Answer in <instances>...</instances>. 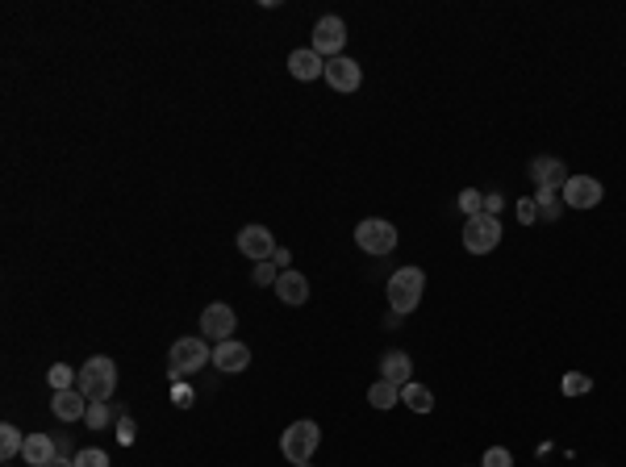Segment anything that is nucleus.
Here are the masks:
<instances>
[{
  "instance_id": "nucleus-34",
  "label": "nucleus",
  "mask_w": 626,
  "mask_h": 467,
  "mask_svg": "<svg viewBox=\"0 0 626 467\" xmlns=\"http://www.w3.org/2000/svg\"><path fill=\"white\" fill-rule=\"evenodd\" d=\"M50 467H76V463H71V459H55V463H50Z\"/></svg>"
},
{
  "instance_id": "nucleus-16",
  "label": "nucleus",
  "mask_w": 626,
  "mask_h": 467,
  "mask_svg": "<svg viewBox=\"0 0 626 467\" xmlns=\"http://www.w3.org/2000/svg\"><path fill=\"white\" fill-rule=\"evenodd\" d=\"M288 71H293V80H322V76H326V58L318 55V50H293V55H288Z\"/></svg>"
},
{
  "instance_id": "nucleus-32",
  "label": "nucleus",
  "mask_w": 626,
  "mask_h": 467,
  "mask_svg": "<svg viewBox=\"0 0 626 467\" xmlns=\"http://www.w3.org/2000/svg\"><path fill=\"white\" fill-rule=\"evenodd\" d=\"M272 263L276 267H280V272H293V267H288V263H293V255L285 251V247H276V255H272Z\"/></svg>"
},
{
  "instance_id": "nucleus-1",
  "label": "nucleus",
  "mask_w": 626,
  "mask_h": 467,
  "mask_svg": "<svg viewBox=\"0 0 626 467\" xmlns=\"http://www.w3.org/2000/svg\"><path fill=\"white\" fill-rule=\"evenodd\" d=\"M76 388H80L88 400H109L117 392V364L109 359V355H92L88 364L80 367Z\"/></svg>"
},
{
  "instance_id": "nucleus-5",
  "label": "nucleus",
  "mask_w": 626,
  "mask_h": 467,
  "mask_svg": "<svg viewBox=\"0 0 626 467\" xmlns=\"http://www.w3.org/2000/svg\"><path fill=\"white\" fill-rule=\"evenodd\" d=\"M501 247V221L493 213L464 217V251L467 255H489Z\"/></svg>"
},
{
  "instance_id": "nucleus-33",
  "label": "nucleus",
  "mask_w": 626,
  "mask_h": 467,
  "mask_svg": "<svg viewBox=\"0 0 626 467\" xmlns=\"http://www.w3.org/2000/svg\"><path fill=\"white\" fill-rule=\"evenodd\" d=\"M176 405H180V409H188V405H193V392H188V388H176Z\"/></svg>"
},
{
  "instance_id": "nucleus-4",
  "label": "nucleus",
  "mask_w": 626,
  "mask_h": 467,
  "mask_svg": "<svg viewBox=\"0 0 626 467\" xmlns=\"http://www.w3.org/2000/svg\"><path fill=\"white\" fill-rule=\"evenodd\" d=\"M209 359H213V351H209L205 338H180V342H171V355H168L171 380L193 376V372H201V367L209 364Z\"/></svg>"
},
{
  "instance_id": "nucleus-9",
  "label": "nucleus",
  "mask_w": 626,
  "mask_h": 467,
  "mask_svg": "<svg viewBox=\"0 0 626 467\" xmlns=\"http://www.w3.org/2000/svg\"><path fill=\"white\" fill-rule=\"evenodd\" d=\"M234 326H239V318H234V309L222 305V301L205 305V313H201V334H205V338H213V342H230Z\"/></svg>"
},
{
  "instance_id": "nucleus-8",
  "label": "nucleus",
  "mask_w": 626,
  "mask_h": 467,
  "mask_svg": "<svg viewBox=\"0 0 626 467\" xmlns=\"http://www.w3.org/2000/svg\"><path fill=\"white\" fill-rule=\"evenodd\" d=\"M239 251L247 255L250 263H268L276 255V238L268 226H242L239 229Z\"/></svg>"
},
{
  "instance_id": "nucleus-6",
  "label": "nucleus",
  "mask_w": 626,
  "mask_h": 467,
  "mask_svg": "<svg viewBox=\"0 0 626 467\" xmlns=\"http://www.w3.org/2000/svg\"><path fill=\"white\" fill-rule=\"evenodd\" d=\"M355 247L364 255H388L393 247H397V226L393 221H385V217H367V221H359L355 226Z\"/></svg>"
},
{
  "instance_id": "nucleus-14",
  "label": "nucleus",
  "mask_w": 626,
  "mask_h": 467,
  "mask_svg": "<svg viewBox=\"0 0 626 467\" xmlns=\"http://www.w3.org/2000/svg\"><path fill=\"white\" fill-rule=\"evenodd\" d=\"M50 409H55L59 422H84V413H88V397H84L80 388H63V392H55Z\"/></svg>"
},
{
  "instance_id": "nucleus-2",
  "label": "nucleus",
  "mask_w": 626,
  "mask_h": 467,
  "mask_svg": "<svg viewBox=\"0 0 626 467\" xmlns=\"http://www.w3.org/2000/svg\"><path fill=\"white\" fill-rule=\"evenodd\" d=\"M422 297H426V272L422 267L393 272V280H388V305H393V313H413Z\"/></svg>"
},
{
  "instance_id": "nucleus-10",
  "label": "nucleus",
  "mask_w": 626,
  "mask_h": 467,
  "mask_svg": "<svg viewBox=\"0 0 626 467\" xmlns=\"http://www.w3.org/2000/svg\"><path fill=\"white\" fill-rule=\"evenodd\" d=\"M326 84H331L334 92H359V84H364V67L355 63V58L339 55L326 63Z\"/></svg>"
},
{
  "instance_id": "nucleus-35",
  "label": "nucleus",
  "mask_w": 626,
  "mask_h": 467,
  "mask_svg": "<svg viewBox=\"0 0 626 467\" xmlns=\"http://www.w3.org/2000/svg\"><path fill=\"white\" fill-rule=\"evenodd\" d=\"M293 467H309V463H293Z\"/></svg>"
},
{
  "instance_id": "nucleus-18",
  "label": "nucleus",
  "mask_w": 626,
  "mask_h": 467,
  "mask_svg": "<svg viewBox=\"0 0 626 467\" xmlns=\"http://www.w3.org/2000/svg\"><path fill=\"white\" fill-rule=\"evenodd\" d=\"M380 372H385V376H380V380H388V384L405 388V384H410V372H413V364H410V355H405V351H388L385 359H380Z\"/></svg>"
},
{
  "instance_id": "nucleus-20",
  "label": "nucleus",
  "mask_w": 626,
  "mask_h": 467,
  "mask_svg": "<svg viewBox=\"0 0 626 467\" xmlns=\"http://www.w3.org/2000/svg\"><path fill=\"white\" fill-rule=\"evenodd\" d=\"M559 201H564V188H539V193H535L539 221H556V217H559Z\"/></svg>"
},
{
  "instance_id": "nucleus-15",
  "label": "nucleus",
  "mask_w": 626,
  "mask_h": 467,
  "mask_svg": "<svg viewBox=\"0 0 626 467\" xmlns=\"http://www.w3.org/2000/svg\"><path fill=\"white\" fill-rule=\"evenodd\" d=\"M531 180H535L539 188H564V184H568V167H564L556 155H539V159L531 163Z\"/></svg>"
},
{
  "instance_id": "nucleus-19",
  "label": "nucleus",
  "mask_w": 626,
  "mask_h": 467,
  "mask_svg": "<svg viewBox=\"0 0 626 467\" xmlns=\"http://www.w3.org/2000/svg\"><path fill=\"white\" fill-rule=\"evenodd\" d=\"M401 400H405V405H410L413 413H431V409H434L431 388H426V384H413V380H410L405 388H401Z\"/></svg>"
},
{
  "instance_id": "nucleus-12",
  "label": "nucleus",
  "mask_w": 626,
  "mask_h": 467,
  "mask_svg": "<svg viewBox=\"0 0 626 467\" xmlns=\"http://www.w3.org/2000/svg\"><path fill=\"white\" fill-rule=\"evenodd\" d=\"M213 367H217V372H226V376L247 372V367H250V346H247V342H239V338L217 342V346H213Z\"/></svg>"
},
{
  "instance_id": "nucleus-7",
  "label": "nucleus",
  "mask_w": 626,
  "mask_h": 467,
  "mask_svg": "<svg viewBox=\"0 0 626 467\" xmlns=\"http://www.w3.org/2000/svg\"><path fill=\"white\" fill-rule=\"evenodd\" d=\"M342 46H347V22L342 17H318V25H313V42H309V50H318L326 63L331 58L342 55Z\"/></svg>"
},
{
  "instance_id": "nucleus-29",
  "label": "nucleus",
  "mask_w": 626,
  "mask_h": 467,
  "mask_svg": "<svg viewBox=\"0 0 626 467\" xmlns=\"http://www.w3.org/2000/svg\"><path fill=\"white\" fill-rule=\"evenodd\" d=\"M480 467H513V455L505 451V446H489L485 459H480Z\"/></svg>"
},
{
  "instance_id": "nucleus-21",
  "label": "nucleus",
  "mask_w": 626,
  "mask_h": 467,
  "mask_svg": "<svg viewBox=\"0 0 626 467\" xmlns=\"http://www.w3.org/2000/svg\"><path fill=\"white\" fill-rule=\"evenodd\" d=\"M367 400H372V409H393L401 400V388L388 384V380H376V384L367 388Z\"/></svg>"
},
{
  "instance_id": "nucleus-3",
  "label": "nucleus",
  "mask_w": 626,
  "mask_h": 467,
  "mask_svg": "<svg viewBox=\"0 0 626 467\" xmlns=\"http://www.w3.org/2000/svg\"><path fill=\"white\" fill-rule=\"evenodd\" d=\"M322 446V430L318 422H293L285 434H280V451H285L288 463H309L313 459V451Z\"/></svg>"
},
{
  "instance_id": "nucleus-11",
  "label": "nucleus",
  "mask_w": 626,
  "mask_h": 467,
  "mask_svg": "<svg viewBox=\"0 0 626 467\" xmlns=\"http://www.w3.org/2000/svg\"><path fill=\"white\" fill-rule=\"evenodd\" d=\"M564 205L597 209L602 205V184L593 180V175H568V184H564Z\"/></svg>"
},
{
  "instance_id": "nucleus-23",
  "label": "nucleus",
  "mask_w": 626,
  "mask_h": 467,
  "mask_svg": "<svg viewBox=\"0 0 626 467\" xmlns=\"http://www.w3.org/2000/svg\"><path fill=\"white\" fill-rule=\"evenodd\" d=\"M46 380H50V388L55 392H63V388H76V380H80V372H71L68 364H55L50 372H46Z\"/></svg>"
},
{
  "instance_id": "nucleus-30",
  "label": "nucleus",
  "mask_w": 626,
  "mask_h": 467,
  "mask_svg": "<svg viewBox=\"0 0 626 467\" xmlns=\"http://www.w3.org/2000/svg\"><path fill=\"white\" fill-rule=\"evenodd\" d=\"M138 426H134V418H117V443H122V446H130V443H134V438H138Z\"/></svg>"
},
{
  "instance_id": "nucleus-17",
  "label": "nucleus",
  "mask_w": 626,
  "mask_h": 467,
  "mask_svg": "<svg viewBox=\"0 0 626 467\" xmlns=\"http://www.w3.org/2000/svg\"><path fill=\"white\" fill-rule=\"evenodd\" d=\"M276 297L285 301V305H305L309 301V280L301 272H280V280H276Z\"/></svg>"
},
{
  "instance_id": "nucleus-22",
  "label": "nucleus",
  "mask_w": 626,
  "mask_h": 467,
  "mask_svg": "<svg viewBox=\"0 0 626 467\" xmlns=\"http://www.w3.org/2000/svg\"><path fill=\"white\" fill-rule=\"evenodd\" d=\"M22 446H25V434L17 430L13 422L0 426V459H13V455H22Z\"/></svg>"
},
{
  "instance_id": "nucleus-13",
  "label": "nucleus",
  "mask_w": 626,
  "mask_h": 467,
  "mask_svg": "<svg viewBox=\"0 0 626 467\" xmlns=\"http://www.w3.org/2000/svg\"><path fill=\"white\" fill-rule=\"evenodd\" d=\"M22 459L30 467H50L59 459V443L50 434H25V446H22Z\"/></svg>"
},
{
  "instance_id": "nucleus-31",
  "label": "nucleus",
  "mask_w": 626,
  "mask_h": 467,
  "mask_svg": "<svg viewBox=\"0 0 626 467\" xmlns=\"http://www.w3.org/2000/svg\"><path fill=\"white\" fill-rule=\"evenodd\" d=\"M518 217H522V226L539 221V205H535V201H518Z\"/></svg>"
},
{
  "instance_id": "nucleus-24",
  "label": "nucleus",
  "mask_w": 626,
  "mask_h": 467,
  "mask_svg": "<svg viewBox=\"0 0 626 467\" xmlns=\"http://www.w3.org/2000/svg\"><path fill=\"white\" fill-rule=\"evenodd\" d=\"M559 388H564V397H585V392H593V380L585 372H568Z\"/></svg>"
},
{
  "instance_id": "nucleus-27",
  "label": "nucleus",
  "mask_w": 626,
  "mask_h": 467,
  "mask_svg": "<svg viewBox=\"0 0 626 467\" xmlns=\"http://www.w3.org/2000/svg\"><path fill=\"white\" fill-rule=\"evenodd\" d=\"M459 213H464V217L485 213V196H480L476 188H464V193H459Z\"/></svg>"
},
{
  "instance_id": "nucleus-25",
  "label": "nucleus",
  "mask_w": 626,
  "mask_h": 467,
  "mask_svg": "<svg viewBox=\"0 0 626 467\" xmlns=\"http://www.w3.org/2000/svg\"><path fill=\"white\" fill-rule=\"evenodd\" d=\"M84 422L92 430H104L109 426V400H88V413H84Z\"/></svg>"
},
{
  "instance_id": "nucleus-28",
  "label": "nucleus",
  "mask_w": 626,
  "mask_h": 467,
  "mask_svg": "<svg viewBox=\"0 0 626 467\" xmlns=\"http://www.w3.org/2000/svg\"><path fill=\"white\" fill-rule=\"evenodd\" d=\"M71 463H76V467H109V455H104L101 446H88V451H80Z\"/></svg>"
},
{
  "instance_id": "nucleus-26",
  "label": "nucleus",
  "mask_w": 626,
  "mask_h": 467,
  "mask_svg": "<svg viewBox=\"0 0 626 467\" xmlns=\"http://www.w3.org/2000/svg\"><path fill=\"white\" fill-rule=\"evenodd\" d=\"M250 280H255V284H259V288H276V280H280V267H276L272 259H268V263H255V272H250Z\"/></svg>"
}]
</instances>
